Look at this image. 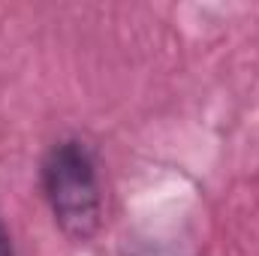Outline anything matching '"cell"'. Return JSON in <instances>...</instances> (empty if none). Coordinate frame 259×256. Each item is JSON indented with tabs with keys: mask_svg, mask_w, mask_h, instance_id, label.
<instances>
[{
	"mask_svg": "<svg viewBox=\"0 0 259 256\" xmlns=\"http://www.w3.org/2000/svg\"><path fill=\"white\" fill-rule=\"evenodd\" d=\"M0 256H15V250H12V238H9L3 220H0Z\"/></svg>",
	"mask_w": 259,
	"mask_h": 256,
	"instance_id": "2",
	"label": "cell"
},
{
	"mask_svg": "<svg viewBox=\"0 0 259 256\" xmlns=\"http://www.w3.org/2000/svg\"><path fill=\"white\" fill-rule=\"evenodd\" d=\"M42 193L66 238L91 241L103 223V193L94 151L81 139L52 145L42 160Z\"/></svg>",
	"mask_w": 259,
	"mask_h": 256,
	"instance_id": "1",
	"label": "cell"
}]
</instances>
